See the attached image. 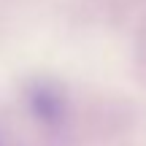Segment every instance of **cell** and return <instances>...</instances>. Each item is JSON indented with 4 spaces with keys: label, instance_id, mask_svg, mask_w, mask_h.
Segmentation results:
<instances>
[{
    "label": "cell",
    "instance_id": "6da1fadb",
    "mask_svg": "<svg viewBox=\"0 0 146 146\" xmlns=\"http://www.w3.org/2000/svg\"><path fill=\"white\" fill-rule=\"evenodd\" d=\"M30 106L35 111V116L43 119L46 125H60L65 116V103L60 98V92L52 87H35L30 92Z\"/></svg>",
    "mask_w": 146,
    "mask_h": 146
}]
</instances>
